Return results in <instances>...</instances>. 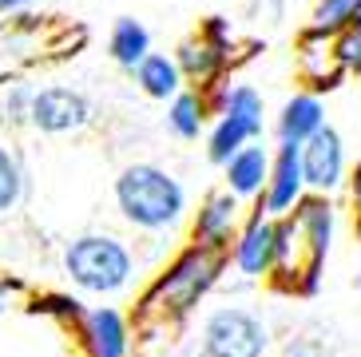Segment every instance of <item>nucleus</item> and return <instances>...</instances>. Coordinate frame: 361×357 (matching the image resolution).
<instances>
[{
    "mask_svg": "<svg viewBox=\"0 0 361 357\" xmlns=\"http://www.w3.org/2000/svg\"><path fill=\"white\" fill-rule=\"evenodd\" d=\"M8 298H12V282H0V314L8 310Z\"/></svg>",
    "mask_w": 361,
    "mask_h": 357,
    "instance_id": "27",
    "label": "nucleus"
},
{
    "mask_svg": "<svg viewBox=\"0 0 361 357\" xmlns=\"http://www.w3.org/2000/svg\"><path fill=\"white\" fill-rule=\"evenodd\" d=\"M357 16H361V0H318L310 32H314V36H338V32L350 28Z\"/></svg>",
    "mask_w": 361,
    "mask_h": 357,
    "instance_id": "19",
    "label": "nucleus"
},
{
    "mask_svg": "<svg viewBox=\"0 0 361 357\" xmlns=\"http://www.w3.org/2000/svg\"><path fill=\"white\" fill-rule=\"evenodd\" d=\"M135 72V84L151 95V99H171L175 92H183V75L175 68V60L163 52H147L143 60L131 68Z\"/></svg>",
    "mask_w": 361,
    "mask_h": 357,
    "instance_id": "14",
    "label": "nucleus"
},
{
    "mask_svg": "<svg viewBox=\"0 0 361 357\" xmlns=\"http://www.w3.org/2000/svg\"><path fill=\"white\" fill-rule=\"evenodd\" d=\"M64 270L87 294H119L135 274V258L111 234H80L68 242Z\"/></svg>",
    "mask_w": 361,
    "mask_h": 357,
    "instance_id": "3",
    "label": "nucleus"
},
{
    "mask_svg": "<svg viewBox=\"0 0 361 357\" xmlns=\"http://www.w3.org/2000/svg\"><path fill=\"white\" fill-rule=\"evenodd\" d=\"M341 68H350V72L361 75V16L350 24V28L338 32V48H334Z\"/></svg>",
    "mask_w": 361,
    "mask_h": 357,
    "instance_id": "22",
    "label": "nucleus"
},
{
    "mask_svg": "<svg viewBox=\"0 0 361 357\" xmlns=\"http://www.w3.org/2000/svg\"><path fill=\"white\" fill-rule=\"evenodd\" d=\"M270 262H274V219L255 214L234 238V266L246 278H262L270 274Z\"/></svg>",
    "mask_w": 361,
    "mask_h": 357,
    "instance_id": "9",
    "label": "nucleus"
},
{
    "mask_svg": "<svg viewBox=\"0 0 361 357\" xmlns=\"http://www.w3.org/2000/svg\"><path fill=\"white\" fill-rule=\"evenodd\" d=\"M334 234V207L326 199H302L290 214L274 222V262L270 270L290 286H314L318 266L329 250Z\"/></svg>",
    "mask_w": 361,
    "mask_h": 357,
    "instance_id": "1",
    "label": "nucleus"
},
{
    "mask_svg": "<svg viewBox=\"0 0 361 357\" xmlns=\"http://www.w3.org/2000/svg\"><path fill=\"white\" fill-rule=\"evenodd\" d=\"M282 357H334V353H329V346L318 341V337H294V341L282 349Z\"/></svg>",
    "mask_w": 361,
    "mask_h": 357,
    "instance_id": "23",
    "label": "nucleus"
},
{
    "mask_svg": "<svg viewBox=\"0 0 361 357\" xmlns=\"http://www.w3.org/2000/svg\"><path fill=\"white\" fill-rule=\"evenodd\" d=\"M255 139L258 135L246 123H238V119H231V116H219L211 139H207V155H211V163H226L234 151L246 147V143H255Z\"/></svg>",
    "mask_w": 361,
    "mask_h": 357,
    "instance_id": "18",
    "label": "nucleus"
},
{
    "mask_svg": "<svg viewBox=\"0 0 361 357\" xmlns=\"http://www.w3.org/2000/svg\"><path fill=\"white\" fill-rule=\"evenodd\" d=\"M107 52H111V60L119 68H135L151 52V32L139 20H131V16H119L116 28H111V40H107Z\"/></svg>",
    "mask_w": 361,
    "mask_h": 357,
    "instance_id": "16",
    "label": "nucleus"
},
{
    "mask_svg": "<svg viewBox=\"0 0 361 357\" xmlns=\"http://www.w3.org/2000/svg\"><path fill=\"white\" fill-rule=\"evenodd\" d=\"M202 123H207V104L195 92H175L171 95V111H167V127L179 139H199Z\"/></svg>",
    "mask_w": 361,
    "mask_h": 357,
    "instance_id": "17",
    "label": "nucleus"
},
{
    "mask_svg": "<svg viewBox=\"0 0 361 357\" xmlns=\"http://www.w3.org/2000/svg\"><path fill=\"white\" fill-rule=\"evenodd\" d=\"M28 104H32V92H28V87H12V95L4 99V119H8V123L28 119Z\"/></svg>",
    "mask_w": 361,
    "mask_h": 357,
    "instance_id": "24",
    "label": "nucleus"
},
{
    "mask_svg": "<svg viewBox=\"0 0 361 357\" xmlns=\"http://www.w3.org/2000/svg\"><path fill=\"white\" fill-rule=\"evenodd\" d=\"M350 195H353V214H357V231H361V159L350 175Z\"/></svg>",
    "mask_w": 361,
    "mask_h": 357,
    "instance_id": "25",
    "label": "nucleus"
},
{
    "mask_svg": "<svg viewBox=\"0 0 361 357\" xmlns=\"http://www.w3.org/2000/svg\"><path fill=\"white\" fill-rule=\"evenodd\" d=\"M24 8H32V0H0V12H24Z\"/></svg>",
    "mask_w": 361,
    "mask_h": 357,
    "instance_id": "26",
    "label": "nucleus"
},
{
    "mask_svg": "<svg viewBox=\"0 0 361 357\" xmlns=\"http://www.w3.org/2000/svg\"><path fill=\"white\" fill-rule=\"evenodd\" d=\"M214 274H219V258H214V250H207V246H191V250L167 270V278L155 286V298H163L175 314H183V310H191V305L211 290Z\"/></svg>",
    "mask_w": 361,
    "mask_h": 357,
    "instance_id": "5",
    "label": "nucleus"
},
{
    "mask_svg": "<svg viewBox=\"0 0 361 357\" xmlns=\"http://www.w3.org/2000/svg\"><path fill=\"white\" fill-rule=\"evenodd\" d=\"M87 341L96 357H128V322L111 305H96L87 314Z\"/></svg>",
    "mask_w": 361,
    "mask_h": 357,
    "instance_id": "13",
    "label": "nucleus"
},
{
    "mask_svg": "<svg viewBox=\"0 0 361 357\" xmlns=\"http://www.w3.org/2000/svg\"><path fill=\"white\" fill-rule=\"evenodd\" d=\"M238 226V199L231 190H219L199 207V219H195V242L207 246V250H219L226 238Z\"/></svg>",
    "mask_w": 361,
    "mask_h": 357,
    "instance_id": "11",
    "label": "nucleus"
},
{
    "mask_svg": "<svg viewBox=\"0 0 361 357\" xmlns=\"http://www.w3.org/2000/svg\"><path fill=\"white\" fill-rule=\"evenodd\" d=\"M28 123L40 127L44 135H68L92 123V104L75 87H40L28 104Z\"/></svg>",
    "mask_w": 361,
    "mask_h": 357,
    "instance_id": "6",
    "label": "nucleus"
},
{
    "mask_svg": "<svg viewBox=\"0 0 361 357\" xmlns=\"http://www.w3.org/2000/svg\"><path fill=\"white\" fill-rule=\"evenodd\" d=\"M266 346H270V334L262 317L238 305L214 310L202 326V357H266Z\"/></svg>",
    "mask_w": 361,
    "mask_h": 357,
    "instance_id": "4",
    "label": "nucleus"
},
{
    "mask_svg": "<svg viewBox=\"0 0 361 357\" xmlns=\"http://www.w3.org/2000/svg\"><path fill=\"white\" fill-rule=\"evenodd\" d=\"M223 116L238 119V123H246L255 135H262V95L246 84L231 87V92L223 95Z\"/></svg>",
    "mask_w": 361,
    "mask_h": 357,
    "instance_id": "20",
    "label": "nucleus"
},
{
    "mask_svg": "<svg viewBox=\"0 0 361 357\" xmlns=\"http://www.w3.org/2000/svg\"><path fill=\"white\" fill-rule=\"evenodd\" d=\"M223 167H226V190L234 199H250V195H262V187H266L270 151L258 147V143H246V147H238L226 159Z\"/></svg>",
    "mask_w": 361,
    "mask_h": 357,
    "instance_id": "10",
    "label": "nucleus"
},
{
    "mask_svg": "<svg viewBox=\"0 0 361 357\" xmlns=\"http://www.w3.org/2000/svg\"><path fill=\"white\" fill-rule=\"evenodd\" d=\"M318 127H326V111H322L318 95H294V99H286L282 116H278V139H282V147H302Z\"/></svg>",
    "mask_w": 361,
    "mask_h": 357,
    "instance_id": "12",
    "label": "nucleus"
},
{
    "mask_svg": "<svg viewBox=\"0 0 361 357\" xmlns=\"http://www.w3.org/2000/svg\"><path fill=\"white\" fill-rule=\"evenodd\" d=\"M298 159H302V178H306L310 190L318 195H329L345 183V143L334 127H318L314 135L298 147Z\"/></svg>",
    "mask_w": 361,
    "mask_h": 357,
    "instance_id": "7",
    "label": "nucleus"
},
{
    "mask_svg": "<svg viewBox=\"0 0 361 357\" xmlns=\"http://www.w3.org/2000/svg\"><path fill=\"white\" fill-rule=\"evenodd\" d=\"M262 199H266V214H270V219L290 214L298 202L306 199V178H302L298 147H278V155L270 159V175H266Z\"/></svg>",
    "mask_w": 361,
    "mask_h": 357,
    "instance_id": "8",
    "label": "nucleus"
},
{
    "mask_svg": "<svg viewBox=\"0 0 361 357\" xmlns=\"http://www.w3.org/2000/svg\"><path fill=\"white\" fill-rule=\"evenodd\" d=\"M175 60V68H179V75H187V80H214L219 75V68H223L226 52L223 44H211V40H183L179 52L171 56Z\"/></svg>",
    "mask_w": 361,
    "mask_h": 357,
    "instance_id": "15",
    "label": "nucleus"
},
{
    "mask_svg": "<svg viewBox=\"0 0 361 357\" xmlns=\"http://www.w3.org/2000/svg\"><path fill=\"white\" fill-rule=\"evenodd\" d=\"M24 195V167L16 151L0 147V210H12Z\"/></svg>",
    "mask_w": 361,
    "mask_h": 357,
    "instance_id": "21",
    "label": "nucleus"
},
{
    "mask_svg": "<svg viewBox=\"0 0 361 357\" xmlns=\"http://www.w3.org/2000/svg\"><path fill=\"white\" fill-rule=\"evenodd\" d=\"M116 207L139 231H167L187 210V190L155 163H131L116 178Z\"/></svg>",
    "mask_w": 361,
    "mask_h": 357,
    "instance_id": "2",
    "label": "nucleus"
}]
</instances>
